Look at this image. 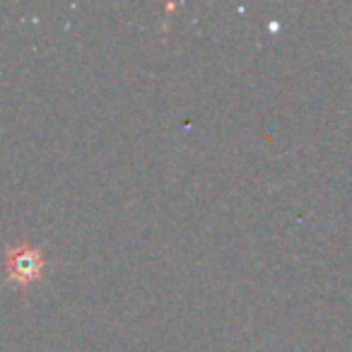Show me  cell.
Masks as SVG:
<instances>
[{
  "label": "cell",
  "mask_w": 352,
  "mask_h": 352,
  "mask_svg": "<svg viewBox=\"0 0 352 352\" xmlns=\"http://www.w3.org/2000/svg\"><path fill=\"white\" fill-rule=\"evenodd\" d=\"M51 261L41 251V246L22 239L6 249V283L12 287L30 292L39 280H44Z\"/></svg>",
  "instance_id": "obj_1"
}]
</instances>
